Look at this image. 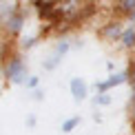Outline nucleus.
<instances>
[{
    "mask_svg": "<svg viewBox=\"0 0 135 135\" xmlns=\"http://www.w3.org/2000/svg\"><path fill=\"white\" fill-rule=\"evenodd\" d=\"M2 75L7 84H13V86H25L27 80H29V64H27L22 51L16 49L13 53H9L7 58H2Z\"/></svg>",
    "mask_w": 135,
    "mask_h": 135,
    "instance_id": "nucleus-1",
    "label": "nucleus"
},
{
    "mask_svg": "<svg viewBox=\"0 0 135 135\" xmlns=\"http://www.w3.org/2000/svg\"><path fill=\"white\" fill-rule=\"evenodd\" d=\"M25 27H27V7L16 2L11 13L2 18V31L9 40H20L25 36Z\"/></svg>",
    "mask_w": 135,
    "mask_h": 135,
    "instance_id": "nucleus-2",
    "label": "nucleus"
},
{
    "mask_svg": "<svg viewBox=\"0 0 135 135\" xmlns=\"http://www.w3.org/2000/svg\"><path fill=\"white\" fill-rule=\"evenodd\" d=\"M124 29H126V20L120 18V16H111V18L98 29V36H100V40L106 42V44H120V38H122V33H124Z\"/></svg>",
    "mask_w": 135,
    "mask_h": 135,
    "instance_id": "nucleus-3",
    "label": "nucleus"
},
{
    "mask_svg": "<svg viewBox=\"0 0 135 135\" xmlns=\"http://www.w3.org/2000/svg\"><path fill=\"white\" fill-rule=\"evenodd\" d=\"M71 49H73V40H71V38H60V40L53 44V49L49 51V55L42 60V69L47 71V73L55 71V69L60 66V62L66 58V53H69Z\"/></svg>",
    "mask_w": 135,
    "mask_h": 135,
    "instance_id": "nucleus-4",
    "label": "nucleus"
},
{
    "mask_svg": "<svg viewBox=\"0 0 135 135\" xmlns=\"http://www.w3.org/2000/svg\"><path fill=\"white\" fill-rule=\"evenodd\" d=\"M128 82V71L122 69V71H115V73H109L104 80H98L95 82V93H111L113 89L122 86V84Z\"/></svg>",
    "mask_w": 135,
    "mask_h": 135,
    "instance_id": "nucleus-5",
    "label": "nucleus"
},
{
    "mask_svg": "<svg viewBox=\"0 0 135 135\" xmlns=\"http://www.w3.org/2000/svg\"><path fill=\"white\" fill-rule=\"evenodd\" d=\"M69 91H71V98L80 104L89 95V84H86V80H82V78H71L69 80Z\"/></svg>",
    "mask_w": 135,
    "mask_h": 135,
    "instance_id": "nucleus-6",
    "label": "nucleus"
},
{
    "mask_svg": "<svg viewBox=\"0 0 135 135\" xmlns=\"http://www.w3.org/2000/svg\"><path fill=\"white\" fill-rule=\"evenodd\" d=\"M120 47L128 53H135V27L128 25V22H126V29L122 33V38H120Z\"/></svg>",
    "mask_w": 135,
    "mask_h": 135,
    "instance_id": "nucleus-7",
    "label": "nucleus"
},
{
    "mask_svg": "<svg viewBox=\"0 0 135 135\" xmlns=\"http://www.w3.org/2000/svg\"><path fill=\"white\" fill-rule=\"evenodd\" d=\"M111 7H113V16H120L126 20V16L135 11V0H115L111 2Z\"/></svg>",
    "mask_w": 135,
    "mask_h": 135,
    "instance_id": "nucleus-8",
    "label": "nucleus"
},
{
    "mask_svg": "<svg viewBox=\"0 0 135 135\" xmlns=\"http://www.w3.org/2000/svg\"><path fill=\"white\" fill-rule=\"evenodd\" d=\"M38 40H40V33H29V36H22L20 40H18V51H29V49L36 44Z\"/></svg>",
    "mask_w": 135,
    "mask_h": 135,
    "instance_id": "nucleus-9",
    "label": "nucleus"
},
{
    "mask_svg": "<svg viewBox=\"0 0 135 135\" xmlns=\"http://www.w3.org/2000/svg\"><path fill=\"white\" fill-rule=\"evenodd\" d=\"M80 124H82V117L80 115H71V117H66L62 124H60V131L62 133H73Z\"/></svg>",
    "mask_w": 135,
    "mask_h": 135,
    "instance_id": "nucleus-10",
    "label": "nucleus"
},
{
    "mask_svg": "<svg viewBox=\"0 0 135 135\" xmlns=\"http://www.w3.org/2000/svg\"><path fill=\"white\" fill-rule=\"evenodd\" d=\"M111 102H113L111 93H95V98H93V104L95 106H109Z\"/></svg>",
    "mask_w": 135,
    "mask_h": 135,
    "instance_id": "nucleus-11",
    "label": "nucleus"
},
{
    "mask_svg": "<svg viewBox=\"0 0 135 135\" xmlns=\"http://www.w3.org/2000/svg\"><path fill=\"white\" fill-rule=\"evenodd\" d=\"M126 71H128V84L135 89V53H131V58H128V66H126Z\"/></svg>",
    "mask_w": 135,
    "mask_h": 135,
    "instance_id": "nucleus-12",
    "label": "nucleus"
},
{
    "mask_svg": "<svg viewBox=\"0 0 135 135\" xmlns=\"http://www.w3.org/2000/svg\"><path fill=\"white\" fill-rule=\"evenodd\" d=\"M128 113H131V126H133V133H135V89L131 93V102H128Z\"/></svg>",
    "mask_w": 135,
    "mask_h": 135,
    "instance_id": "nucleus-13",
    "label": "nucleus"
},
{
    "mask_svg": "<svg viewBox=\"0 0 135 135\" xmlns=\"http://www.w3.org/2000/svg\"><path fill=\"white\" fill-rule=\"evenodd\" d=\"M25 89H29V91H36V89H40V78H38V75H29V80H27Z\"/></svg>",
    "mask_w": 135,
    "mask_h": 135,
    "instance_id": "nucleus-14",
    "label": "nucleus"
},
{
    "mask_svg": "<svg viewBox=\"0 0 135 135\" xmlns=\"http://www.w3.org/2000/svg\"><path fill=\"white\" fill-rule=\"evenodd\" d=\"M25 124H27V128H33V126L38 124V117L33 115V113H31V115H27V120H25Z\"/></svg>",
    "mask_w": 135,
    "mask_h": 135,
    "instance_id": "nucleus-15",
    "label": "nucleus"
},
{
    "mask_svg": "<svg viewBox=\"0 0 135 135\" xmlns=\"http://www.w3.org/2000/svg\"><path fill=\"white\" fill-rule=\"evenodd\" d=\"M33 93V100H36V102H42L44 100V91H42V86L40 89H36V91H31Z\"/></svg>",
    "mask_w": 135,
    "mask_h": 135,
    "instance_id": "nucleus-16",
    "label": "nucleus"
},
{
    "mask_svg": "<svg viewBox=\"0 0 135 135\" xmlns=\"http://www.w3.org/2000/svg\"><path fill=\"white\" fill-rule=\"evenodd\" d=\"M126 22H128V25H133V27H135V11H133V13H128V16H126Z\"/></svg>",
    "mask_w": 135,
    "mask_h": 135,
    "instance_id": "nucleus-17",
    "label": "nucleus"
},
{
    "mask_svg": "<svg viewBox=\"0 0 135 135\" xmlns=\"http://www.w3.org/2000/svg\"><path fill=\"white\" fill-rule=\"evenodd\" d=\"M109 2H115V0H109Z\"/></svg>",
    "mask_w": 135,
    "mask_h": 135,
    "instance_id": "nucleus-18",
    "label": "nucleus"
},
{
    "mask_svg": "<svg viewBox=\"0 0 135 135\" xmlns=\"http://www.w3.org/2000/svg\"><path fill=\"white\" fill-rule=\"evenodd\" d=\"M133 135H135V133H133Z\"/></svg>",
    "mask_w": 135,
    "mask_h": 135,
    "instance_id": "nucleus-19",
    "label": "nucleus"
}]
</instances>
